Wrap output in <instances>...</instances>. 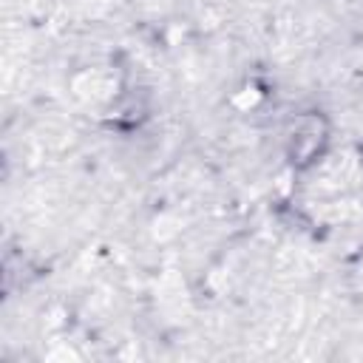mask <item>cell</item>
I'll return each instance as SVG.
<instances>
[{"label": "cell", "mask_w": 363, "mask_h": 363, "mask_svg": "<svg viewBox=\"0 0 363 363\" xmlns=\"http://www.w3.org/2000/svg\"><path fill=\"white\" fill-rule=\"evenodd\" d=\"M323 139V130H320V119H306L301 125V130L295 133L292 139V153L295 156H312L318 150V142Z\"/></svg>", "instance_id": "cell-1"}]
</instances>
